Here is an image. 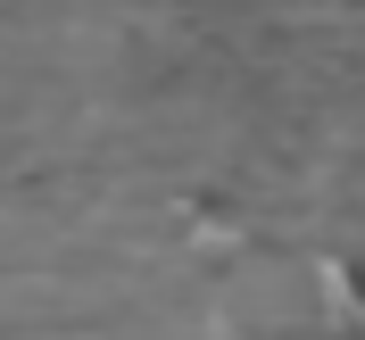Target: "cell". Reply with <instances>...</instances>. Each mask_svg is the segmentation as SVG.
<instances>
[{"instance_id":"1","label":"cell","mask_w":365,"mask_h":340,"mask_svg":"<svg viewBox=\"0 0 365 340\" xmlns=\"http://www.w3.org/2000/svg\"><path fill=\"white\" fill-rule=\"evenodd\" d=\"M191 340H365V282L341 249H257L216 274Z\"/></svg>"}]
</instances>
